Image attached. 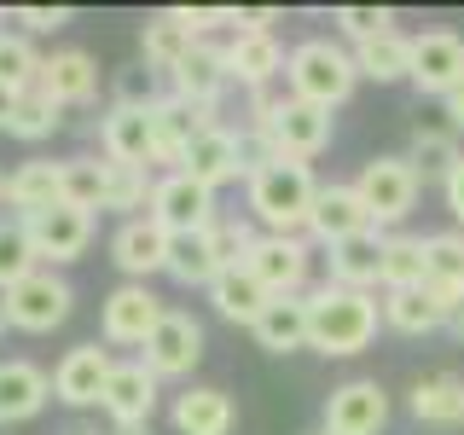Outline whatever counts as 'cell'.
<instances>
[{"label": "cell", "mask_w": 464, "mask_h": 435, "mask_svg": "<svg viewBox=\"0 0 464 435\" xmlns=\"http://www.w3.org/2000/svg\"><path fill=\"white\" fill-rule=\"evenodd\" d=\"M308 348L325 360H348L366 354L377 343V325H383V302L372 290H348V285H314L308 290Z\"/></svg>", "instance_id": "cell-1"}, {"label": "cell", "mask_w": 464, "mask_h": 435, "mask_svg": "<svg viewBox=\"0 0 464 435\" xmlns=\"http://www.w3.org/2000/svg\"><path fill=\"white\" fill-rule=\"evenodd\" d=\"M244 198H250V221L261 232H279V238H296L308 232V215H314V198H319V180L308 163H267L261 174L244 180Z\"/></svg>", "instance_id": "cell-2"}, {"label": "cell", "mask_w": 464, "mask_h": 435, "mask_svg": "<svg viewBox=\"0 0 464 435\" xmlns=\"http://www.w3.org/2000/svg\"><path fill=\"white\" fill-rule=\"evenodd\" d=\"M285 87H290V99L319 105V111L348 105V93L360 87L354 47H343V41H331V35L296 41V47H290V58H285Z\"/></svg>", "instance_id": "cell-3"}, {"label": "cell", "mask_w": 464, "mask_h": 435, "mask_svg": "<svg viewBox=\"0 0 464 435\" xmlns=\"http://www.w3.org/2000/svg\"><path fill=\"white\" fill-rule=\"evenodd\" d=\"M70 308H76V290H70V279L58 267H35L29 279H18L0 296V314H6L12 331H58L70 319Z\"/></svg>", "instance_id": "cell-4"}, {"label": "cell", "mask_w": 464, "mask_h": 435, "mask_svg": "<svg viewBox=\"0 0 464 435\" xmlns=\"http://www.w3.org/2000/svg\"><path fill=\"white\" fill-rule=\"evenodd\" d=\"M354 192H360V203L372 209V227L383 232V227H401L406 215L418 209V192H424V174H418L412 163H406V157H372V163L360 169Z\"/></svg>", "instance_id": "cell-5"}, {"label": "cell", "mask_w": 464, "mask_h": 435, "mask_svg": "<svg viewBox=\"0 0 464 435\" xmlns=\"http://www.w3.org/2000/svg\"><path fill=\"white\" fill-rule=\"evenodd\" d=\"M261 134L273 140V151L290 157V163H314L319 151L331 145V134H337V116L319 111V105H302V99H279V111L267 116V128Z\"/></svg>", "instance_id": "cell-6"}, {"label": "cell", "mask_w": 464, "mask_h": 435, "mask_svg": "<svg viewBox=\"0 0 464 435\" xmlns=\"http://www.w3.org/2000/svg\"><path fill=\"white\" fill-rule=\"evenodd\" d=\"M244 267L261 279L267 296H308V267H314V250L308 238H279V232H261L256 250L244 256Z\"/></svg>", "instance_id": "cell-7"}, {"label": "cell", "mask_w": 464, "mask_h": 435, "mask_svg": "<svg viewBox=\"0 0 464 435\" xmlns=\"http://www.w3.org/2000/svg\"><path fill=\"white\" fill-rule=\"evenodd\" d=\"M18 221L29 227V244H35L41 267L82 261L87 244H93V215L76 209V203H58V209H41V215H18Z\"/></svg>", "instance_id": "cell-8"}, {"label": "cell", "mask_w": 464, "mask_h": 435, "mask_svg": "<svg viewBox=\"0 0 464 435\" xmlns=\"http://www.w3.org/2000/svg\"><path fill=\"white\" fill-rule=\"evenodd\" d=\"M151 221L163 227L169 238H186V232H209L221 215H215V192H209V186H198L192 174H157Z\"/></svg>", "instance_id": "cell-9"}, {"label": "cell", "mask_w": 464, "mask_h": 435, "mask_svg": "<svg viewBox=\"0 0 464 435\" xmlns=\"http://www.w3.org/2000/svg\"><path fill=\"white\" fill-rule=\"evenodd\" d=\"M140 360L151 366V377L163 383V377H192L198 372V360H203V325L186 308H169L163 314V325L145 337L140 348Z\"/></svg>", "instance_id": "cell-10"}, {"label": "cell", "mask_w": 464, "mask_h": 435, "mask_svg": "<svg viewBox=\"0 0 464 435\" xmlns=\"http://www.w3.org/2000/svg\"><path fill=\"white\" fill-rule=\"evenodd\" d=\"M389 430V395L377 377H348L325 395V435H383Z\"/></svg>", "instance_id": "cell-11"}, {"label": "cell", "mask_w": 464, "mask_h": 435, "mask_svg": "<svg viewBox=\"0 0 464 435\" xmlns=\"http://www.w3.org/2000/svg\"><path fill=\"white\" fill-rule=\"evenodd\" d=\"M163 302L151 296V285H116L105 302H99V331H105V343L116 348H145L157 325H163Z\"/></svg>", "instance_id": "cell-12"}, {"label": "cell", "mask_w": 464, "mask_h": 435, "mask_svg": "<svg viewBox=\"0 0 464 435\" xmlns=\"http://www.w3.org/2000/svg\"><path fill=\"white\" fill-rule=\"evenodd\" d=\"M412 87L430 99H447L453 87H464V35H453V29L412 35Z\"/></svg>", "instance_id": "cell-13"}, {"label": "cell", "mask_w": 464, "mask_h": 435, "mask_svg": "<svg viewBox=\"0 0 464 435\" xmlns=\"http://www.w3.org/2000/svg\"><path fill=\"white\" fill-rule=\"evenodd\" d=\"M99 412H105L116 430H151V412H157V377H151V366H145V360H116Z\"/></svg>", "instance_id": "cell-14"}, {"label": "cell", "mask_w": 464, "mask_h": 435, "mask_svg": "<svg viewBox=\"0 0 464 435\" xmlns=\"http://www.w3.org/2000/svg\"><path fill=\"white\" fill-rule=\"evenodd\" d=\"M111 372H116L111 348L82 343V348H70V354L53 366V395L64 401V406H76V412H87V406H99V401H105Z\"/></svg>", "instance_id": "cell-15"}, {"label": "cell", "mask_w": 464, "mask_h": 435, "mask_svg": "<svg viewBox=\"0 0 464 435\" xmlns=\"http://www.w3.org/2000/svg\"><path fill=\"white\" fill-rule=\"evenodd\" d=\"M227 87H232V76H227V47H215V41H198V47L186 53V64L169 76V93L186 99V105L203 111V116L221 111V93H227Z\"/></svg>", "instance_id": "cell-16"}, {"label": "cell", "mask_w": 464, "mask_h": 435, "mask_svg": "<svg viewBox=\"0 0 464 435\" xmlns=\"http://www.w3.org/2000/svg\"><path fill=\"white\" fill-rule=\"evenodd\" d=\"M360 232H377L372 227V209L360 203L354 192V180H331V186H319V198H314V215H308V238L314 244H343V238H360Z\"/></svg>", "instance_id": "cell-17"}, {"label": "cell", "mask_w": 464, "mask_h": 435, "mask_svg": "<svg viewBox=\"0 0 464 435\" xmlns=\"http://www.w3.org/2000/svg\"><path fill=\"white\" fill-rule=\"evenodd\" d=\"M169 232L151 221V215H140V221H122L111 238V261L128 273V285H145L151 273H169Z\"/></svg>", "instance_id": "cell-18"}, {"label": "cell", "mask_w": 464, "mask_h": 435, "mask_svg": "<svg viewBox=\"0 0 464 435\" xmlns=\"http://www.w3.org/2000/svg\"><path fill=\"white\" fill-rule=\"evenodd\" d=\"M285 47L279 35H261V29H238V35L227 41V76L244 87V93H261V87H273L285 76Z\"/></svg>", "instance_id": "cell-19"}, {"label": "cell", "mask_w": 464, "mask_h": 435, "mask_svg": "<svg viewBox=\"0 0 464 435\" xmlns=\"http://www.w3.org/2000/svg\"><path fill=\"white\" fill-rule=\"evenodd\" d=\"M180 174H192L198 186H209V192H221V186H232V180H244V157H238V134L232 128H221V122H209L203 134L186 145V163H180Z\"/></svg>", "instance_id": "cell-20"}, {"label": "cell", "mask_w": 464, "mask_h": 435, "mask_svg": "<svg viewBox=\"0 0 464 435\" xmlns=\"http://www.w3.org/2000/svg\"><path fill=\"white\" fill-rule=\"evenodd\" d=\"M169 418H174V430H180V435H232V424H238V406H232L227 389L192 383V389H180V395H174Z\"/></svg>", "instance_id": "cell-21"}, {"label": "cell", "mask_w": 464, "mask_h": 435, "mask_svg": "<svg viewBox=\"0 0 464 435\" xmlns=\"http://www.w3.org/2000/svg\"><path fill=\"white\" fill-rule=\"evenodd\" d=\"M151 145H157L151 111H128V105H111L105 111V122H99V151H105L111 163L151 169Z\"/></svg>", "instance_id": "cell-22"}, {"label": "cell", "mask_w": 464, "mask_h": 435, "mask_svg": "<svg viewBox=\"0 0 464 435\" xmlns=\"http://www.w3.org/2000/svg\"><path fill=\"white\" fill-rule=\"evenodd\" d=\"M35 87H41V93H53L58 105H87V99L99 93V64L82 47H58V53L41 58Z\"/></svg>", "instance_id": "cell-23"}, {"label": "cell", "mask_w": 464, "mask_h": 435, "mask_svg": "<svg viewBox=\"0 0 464 435\" xmlns=\"http://www.w3.org/2000/svg\"><path fill=\"white\" fill-rule=\"evenodd\" d=\"M325 279L348 285V290H372L383 285V232H360V238H343L325 250Z\"/></svg>", "instance_id": "cell-24"}, {"label": "cell", "mask_w": 464, "mask_h": 435, "mask_svg": "<svg viewBox=\"0 0 464 435\" xmlns=\"http://www.w3.org/2000/svg\"><path fill=\"white\" fill-rule=\"evenodd\" d=\"M53 395V377L35 360H0V424H24L35 418Z\"/></svg>", "instance_id": "cell-25"}, {"label": "cell", "mask_w": 464, "mask_h": 435, "mask_svg": "<svg viewBox=\"0 0 464 435\" xmlns=\"http://www.w3.org/2000/svg\"><path fill=\"white\" fill-rule=\"evenodd\" d=\"M267 290H261V279L250 267H227V273H215V285H209V308L227 319V325H244V331H256V319L267 314Z\"/></svg>", "instance_id": "cell-26"}, {"label": "cell", "mask_w": 464, "mask_h": 435, "mask_svg": "<svg viewBox=\"0 0 464 435\" xmlns=\"http://www.w3.org/2000/svg\"><path fill=\"white\" fill-rule=\"evenodd\" d=\"M308 331H314L308 325V296H273L250 337L267 348V354H296V348H308Z\"/></svg>", "instance_id": "cell-27"}, {"label": "cell", "mask_w": 464, "mask_h": 435, "mask_svg": "<svg viewBox=\"0 0 464 435\" xmlns=\"http://www.w3.org/2000/svg\"><path fill=\"white\" fill-rule=\"evenodd\" d=\"M459 140H464V134H459L453 122H447V116H441V122H412V140H406V163L424 174V180H430V174H441V180H447V174H453V163L464 157V145H459Z\"/></svg>", "instance_id": "cell-28"}, {"label": "cell", "mask_w": 464, "mask_h": 435, "mask_svg": "<svg viewBox=\"0 0 464 435\" xmlns=\"http://www.w3.org/2000/svg\"><path fill=\"white\" fill-rule=\"evenodd\" d=\"M354 64H360V82H412V35L406 29H389V35L377 41H360L354 47Z\"/></svg>", "instance_id": "cell-29"}, {"label": "cell", "mask_w": 464, "mask_h": 435, "mask_svg": "<svg viewBox=\"0 0 464 435\" xmlns=\"http://www.w3.org/2000/svg\"><path fill=\"white\" fill-rule=\"evenodd\" d=\"M58 203H64V163L29 157V163L12 169V209L41 215V209H58Z\"/></svg>", "instance_id": "cell-30"}, {"label": "cell", "mask_w": 464, "mask_h": 435, "mask_svg": "<svg viewBox=\"0 0 464 435\" xmlns=\"http://www.w3.org/2000/svg\"><path fill=\"white\" fill-rule=\"evenodd\" d=\"M418 424H464V377L459 372H435V377H418L412 395H406Z\"/></svg>", "instance_id": "cell-31"}, {"label": "cell", "mask_w": 464, "mask_h": 435, "mask_svg": "<svg viewBox=\"0 0 464 435\" xmlns=\"http://www.w3.org/2000/svg\"><path fill=\"white\" fill-rule=\"evenodd\" d=\"M151 198H157V174L151 169L111 163L105 157V209H116L122 221H140V215H151Z\"/></svg>", "instance_id": "cell-32"}, {"label": "cell", "mask_w": 464, "mask_h": 435, "mask_svg": "<svg viewBox=\"0 0 464 435\" xmlns=\"http://www.w3.org/2000/svg\"><path fill=\"white\" fill-rule=\"evenodd\" d=\"M383 325L401 331V337H430V331H447V314L435 308V296L424 285L418 290H383Z\"/></svg>", "instance_id": "cell-33"}, {"label": "cell", "mask_w": 464, "mask_h": 435, "mask_svg": "<svg viewBox=\"0 0 464 435\" xmlns=\"http://www.w3.org/2000/svg\"><path fill=\"white\" fill-rule=\"evenodd\" d=\"M215 273H221V261H215V244L209 232H186V238L169 244V279L186 285V290H209Z\"/></svg>", "instance_id": "cell-34"}, {"label": "cell", "mask_w": 464, "mask_h": 435, "mask_svg": "<svg viewBox=\"0 0 464 435\" xmlns=\"http://www.w3.org/2000/svg\"><path fill=\"white\" fill-rule=\"evenodd\" d=\"M430 279L424 238L412 232H383V290H418Z\"/></svg>", "instance_id": "cell-35"}, {"label": "cell", "mask_w": 464, "mask_h": 435, "mask_svg": "<svg viewBox=\"0 0 464 435\" xmlns=\"http://www.w3.org/2000/svg\"><path fill=\"white\" fill-rule=\"evenodd\" d=\"M58 122H64V105H58L53 93H41V87H29V93H18V111H12L6 134L35 145V140H53V134H58Z\"/></svg>", "instance_id": "cell-36"}, {"label": "cell", "mask_w": 464, "mask_h": 435, "mask_svg": "<svg viewBox=\"0 0 464 435\" xmlns=\"http://www.w3.org/2000/svg\"><path fill=\"white\" fill-rule=\"evenodd\" d=\"M41 261H35V244H29V227L24 221H0V296H6L18 279H29Z\"/></svg>", "instance_id": "cell-37"}, {"label": "cell", "mask_w": 464, "mask_h": 435, "mask_svg": "<svg viewBox=\"0 0 464 435\" xmlns=\"http://www.w3.org/2000/svg\"><path fill=\"white\" fill-rule=\"evenodd\" d=\"M64 203L76 209H105V163L99 157H64Z\"/></svg>", "instance_id": "cell-38"}, {"label": "cell", "mask_w": 464, "mask_h": 435, "mask_svg": "<svg viewBox=\"0 0 464 435\" xmlns=\"http://www.w3.org/2000/svg\"><path fill=\"white\" fill-rule=\"evenodd\" d=\"M35 76H41V53L29 47V35H0V87L29 93Z\"/></svg>", "instance_id": "cell-39"}, {"label": "cell", "mask_w": 464, "mask_h": 435, "mask_svg": "<svg viewBox=\"0 0 464 435\" xmlns=\"http://www.w3.org/2000/svg\"><path fill=\"white\" fill-rule=\"evenodd\" d=\"M331 24H337V35L343 41H377V35H389V29H395V12L389 6H337L331 12Z\"/></svg>", "instance_id": "cell-40"}, {"label": "cell", "mask_w": 464, "mask_h": 435, "mask_svg": "<svg viewBox=\"0 0 464 435\" xmlns=\"http://www.w3.org/2000/svg\"><path fill=\"white\" fill-rule=\"evenodd\" d=\"M256 238L261 232L250 221H232V215H221V221L209 227V244H215V261H221V273L227 267H244V256L256 250Z\"/></svg>", "instance_id": "cell-41"}, {"label": "cell", "mask_w": 464, "mask_h": 435, "mask_svg": "<svg viewBox=\"0 0 464 435\" xmlns=\"http://www.w3.org/2000/svg\"><path fill=\"white\" fill-rule=\"evenodd\" d=\"M157 99H163V87H157V70L134 64V70H122V76H116V105H128V111H151Z\"/></svg>", "instance_id": "cell-42"}, {"label": "cell", "mask_w": 464, "mask_h": 435, "mask_svg": "<svg viewBox=\"0 0 464 435\" xmlns=\"http://www.w3.org/2000/svg\"><path fill=\"white\" fill-rule=\"evenodd\" d=\"M18 24L29 29V35H53V29H64V24H70V6H24V12H18Z\"/></svg>", "instance_id": "cell-43"}, {"label": "cell", "mask_w": 464, "mask_h": 435, "mask_svg": "<svg viewBox=\"0 0 464 435\" xmlns=\"http://www.w3.org/2000/svg\"><path fill=\"white\" fill-rule=\"evenodd\" d=\"M441 192H447V209H453V221H459V232H464V157L453 163V174L441 180Z\"/></svg>", "instance_id": "cell-44"}, {"label": "cell", "mask_w": 464, "mask_h": 435, "mask_svg": "<svg viewBox=\"0 0 464 435\" xmlns=\"http://www.w3.org/2000/svg\"><path fill=\"white\" fill-rule=\"evenodd\" d=\"M441 116H447V122H453L459 134H464V87H453V93L441 99Z\"/></svg>", "instance_id": "cell-45"}, {"label": "cell", "mask_w": 464, "mask_h": 435, "mask_svg": "<svg viewBox=\"0 0 464 435\" xmlns=\"http://www.w3.org/2000/svg\"><path fill=\"white\" fill-rule=\"evenodd\" d=\"M12 111H18V93H12V87H0V128L12 122Z\"/></svg>", "instance_id": "cell-46"}, {"label": "cell", "mask_w": 464, "mask_h": 435, "mask_svg": "<svg viewBox=\"0 0 464 435\" xmlns=\"http://www.w3.org/2000/svg\"><path fill=\"white\" fill-rule=\"evenodd\" d=\"M447 337L464 343V308H453V319H447Z\"/></svg>", "instance_id": "cell-47"}, {"label": "cell", "mask_w": 464, "mask_h": 435, "mask_svg": "<svg viewBox=\"0 0 464 435\" xmlns=\"http://www.w3.org/2000/svg\"><path fill=\"white\" fill-rule=\"evenodd\" d=\"M6 203H12V174L0 169V209H6Z\"/></svg>", "instance_id": "cell-48"}, {"label": "cell", "mask_w": 464, "mask_h": 435, "mask_svg": "<svg viewBox=\"0 0 464 435\" xmlns=\"http://www.w3.org/2000/svg\"><path fill=\"white\" fill-rule=\"evenodd\" d=\"M64 435H99V424H70Z\"/></svg>", "instance_id": "cell-49"}, {"label": "cell", "mask_w": 464, "mask_h": 435, "mask_svg": "<svg viewBox=\"0 0 464 435\" xmlns=\"http://www.w3.org/2000/svg\"><path fill=\"white\" fill-rule=\"evenodd\" d=\"M111 435H151V430H111Z\"/></svg>", "instance_id": "cell-50"}, {"label": "cell", "mask_w": 464, "mask_h": 435, "mask_svg": "<svg viewBox=\"0 0 464 435\" xmlns=\"http://www.w3.org/2000/svg\"><path fill=\"white\" fill-rule=\"evenodd\" d=\"M6 331H12V325H6V314H0V337H6Z\"/></svg>", "instance_id": "cell-51"}, {"label": "cell", "mask_w": 464, "mask_h": 435, "mask_svg": "<svg viewBox=\"0 0 464 435\" xmlns=\"http://www.w3.org/2000/svg\"><path fill=\"white\" fill-rule=\"evenodd\" d=\"M0 24H6V18H0ZM0 35H6V29H0Z\"/></svg>", "instance_id": "cell-52"}, {"label": "cell", "mask_w": 464, "mask_h": 435, "mask_svg": "<svg viewBox=\"0 0 464 435\" xmlns=\"http://www.w3.org/2000/svg\"><path fill=\"white\" fill-rule=\"evenodd\" d=\"M314 435H325V430H314Z\"/></svg>", "instance_id": "cell-53"}]
</instances>
